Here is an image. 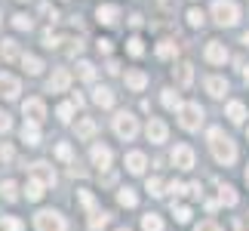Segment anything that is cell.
<instances>
[{
  "label": "cell",
  "instance_id": "cell-1",
  "mask_svg": "<svg viewBox=\"0 0 249 231\" xmlns=\"http://www.w3.org/2000/svg\"><path fill=\"white\" fill-rule=\"evenodd\" d=\"M209 148H213V157L218 160V163H225V167H231V163L237 160V145H234V142L231 139H228L225 136V133L222 130H218V127H213V130H209Z\"/></svg>",
  "mask_w": 249,
  "mask_h": 231
},
{
  "label": "cell",
  "instance_id": "cell-2",
  "mask_svg": "<svg viewBox=\"0 0 249 231\" xmlns=\"http://www.w3.org/2000/svg\"><path fill=\"white\" fill-rule=\"evenodd\" d=\"M178 123H181L188 133L200 130V127H203V108H200L197 102H185V105L178 108Z\"/></svg>",
  "mask_w": 249,
  "mask_h": 231
},
{
  "label": "cell",
  "instance_id": "cell-3",
  "mask_svg": "<svg viewBox=\"0 0 249 231\" xmlns=\"http://www.w3.org/2000/svg\"><path fill=\"white\" fill-rule=\"evenodd\" d=\"M34 228L37 231H68V222H65V216L55 213V210H40V213L34 216Z\"/></svg>",
  "mask_w": 249,
  "mask_h": 231
},
{
  "label": "cell",
  "instance_id": "cell-4",
  "mask_svg": "<svg viewBox=\"0 0 249 231\" xmlns=\"http://www.w3.org/2000/svg\"><path fill=\"white\" fill-rule=\"evenodd\" d=\"M213 16H215L218 25L231 28V25H237V19H240V9H237V3H231V0H215V3H213Z\"/></svg>",
  "mask_w": 249,
  "mask_h": 231
},
{
  "label": "cell",
  "instance_id": "cell-5",
  "mask_svg": "<svg viewBox=\"0 0 249 231\" xmlns=\"http://www.w3.org/2000/svg\"><path fill=\"white\" fill-rule=\"evenodd\" d=\"M114 133H117L120 139L132 142V139H136V133H139V120L132 117L129 111H120L117 117H114Z\"/></svg>",
  "mask_w": 249,
  "mask_h": 231
},
{
  "label": "cell",
  "instance_id": "cell-6",
  "mask_svg": "<svg viewBox=\"0 0 249 231\" xmlns=\"http://www.w3.org/2000/svg\"><path fill=\"white\" fill-rule=\"evenodd\" d=\"M22 111H25L28 123H43V120H46V105H43L40 99H28V102H22Z\"/></svg>",
  "mask_w": 249,
  "mask_h": 231
},
{
  "label": "cell",
  "instance_id": "cell-7",
  "mask_svg": "<svg viewBox=\"0 0 249 231\" xmlns=\"http://www.w3.org/2000/svg\"><path fill=\"white\" fill-rule=\"evenodd\" d=\"M68 86H71V71L68 68H55L53 77L46 80V90H50V93H65Z\"/></svg>",
  "mask_w": 249,
  "mask_h": 231
},
{
  "label": "cell",
  "instance_id": "cell-8",
  "mask_svg": "<svg viewBox=\"0 0 249 231\" xmlns=\"http://www.w3.org/2000/svg\"><path fill=\"white\" fill-rule=\"evenodd\" d=\"M31 179H37L40 185H55V173H53V167L50 163H43V160H37V163H31Z\"/></svg>",
  "mask_w": 249,
  "mask_h": 231
},
{
  "label": "cell",
  "instance_id": "cell-9",
  "mask_svg": "<svg viewBox=\"0 0 249 231\" xmlns=\"http://www.w3.org/2000/svg\"><path fill=\"white\" fill-rule=\"evenodd\" d=\"M172 163H176L178 170H191L194 167V148L191 145H176V151H172Z\"/></svg>",
  "mask_w": 249,
  "mask_h": 231
},
{
  "label": "cell",
  "instance_id": "cell-10",
  "mask_svg": "<svg viewBox=\"0 0 249 231\" xmlns=\"http://www.w3.org/2000/svg\"><path fill=\"white\" fill-rule=\"evenodd\" d=\"M148 139L151 142H154V145H160V142H166V136H169V130H166V123L163 120H160V117H151L148 120Z\"/></svg>",
  "mask_w": 249,
  "mask_h": 231
},
{
  "label": "cell",
  "instance_id": "cell-11",
  "mask_svg": "<svg viewBox=\"0 0 249 231\" xmlns=\"http://www.w3.org/2000/svg\"><path fill=\"white\" fill-rule=\"evenodd\" d=\"M206 62H213V65H225L228 62V50H225L222 40H209L206 43Z\"/></svg>",
  "mask_w": 249,
  "mask_h": 231
},
{
  "label": "cell",
  "instance_id": "cell-12",
  "mask_svg": "<svg viewBox=\"0 0 249 231\" xmlns=\"http://www.w3.org/2000/svg\"><path fill=\"white\" fill-rule=\"evenodd\" d=\"M18 93H22V86L13 74H0V96L3 99H18Z\"/></svg>",
  "mask_w": 249,
  "mask_h": 231
},
{
  "label": "cell",
  "instance_id": "cell-13",
  "mask_svg": "<svg viewBox=\"0 0 249 231\" xmlns=\"http://www.w3.org/2000/svg\"><path fill=\"white\" fill-rule=\"evenodd\" d=\"M95 19H99L102 25H114V22L120 19V9L114 6V3H105V6H99V9H95Z\"/></svg>",
  "mask_w": 249,
  "mask_h": 231
},
{
  "label": "cell",
  "instance_id": "cell-14",
  "mask_svg": "<svg viewBox=\"0 0 249 231\" xmlns=\"http://www.w3.org/2000/svg\"><path fill=\"white\" fill-rule=\"evenodd\" d=\"M191 80H194V65H191V62H178L176 65V83L178 86H191Z\"/></svg>",
  "mask_w": 249,
  "mask_h": 231
},
{
  "label": "cell",
  "instance_id": "cell-15",
  "mask_svg": "<svg viewBox=\"0 0 249 231\" xmlns=\"http://www.w3.org/2000/svg\"><path fill=\"white\" fill-rule=\"evenodd\" d=\"M206 93L209 96H215V99H222V96L228 93V80H225V77H206Z\"/></svg>",
  "mask_w": 249,
  "mask_h": 231
},
{
  "label": "cell",
  "instance_id": "cell-16",
  "mask_svg": "<svg viewBox=\"0 0 249 231\" xmlns=\"http://www.w3.org/2000/svg\"><path fill=\"white\" fill-rule=\"evenodd\" d=\"M145 167H148V160H145V154H142V151H129L126 154V170L129 173H136V176H139V173H145Z\"/></svg>",
  "mask_w": 249,
  "mask_h": 231
},
{
  "label": "cell",
  "instance_id": "cell-17",
  "mask_svg": "<svg viewBox=\"0 0 249 231\" xmlns=\"http://www.w3.org/2000/svg\"><path fill=\"white\" fill-rule=\"evenodd\" d=\"M92 102L99 105V108H111V105H114V93L108 90V86H95V90H92Z\"/></svg>",
  "mask_w": 249,
  "mask_h": 231
},
{
  "label": "cell",
  "instance_id": "cell-18",
  "mask_svg": "<svg viewBox=\"0 0 249 231\" xmlns=\"http://www.w3.org/2000/svg\"><path fill=\"white\" fill-rule=\"evenodd\" d=\"M92 163H95V167H102V170H108L111 167V148L92 145Z\"/></svg>",
  "mask_w": 249,
  "mask_h": 231
},
{
  "label": "cell",
  "instance_id": "cell-19",
  "mask_svg": "<svg viewBox=\"0 0 249 231\" xmlns=\"http://www.w3.org/2000/svg\"><path fill=\"white\" fill-rule=\"evenodd\" d=\"M126 86H129V90H136V93H142L148 86V74L145 71H126Z\"/></svg>",
  "mask_w": 249,
  "mask_h": 231
},
{
  "label": "cell",
  "instance_id": "cell-20",
  "mask_svg": "<svg viewBox=\"0 0 249 231\" xmlns=\"http://www.w3.org/2000/svg\"><path fill=\"white\" fill-rule=\"evenodd\" d=\"M22 142H28V145H40V130H37V123H25L22 127Z\"/></svg>",
  "mask_w": 249,
  "mask_h": 231
},
{
  "label": "cell",
  "instance_id": "cell-21",
  "mask_svg": "<svg viewBox=\"0 0 249 231\" xmlns=\"http://www.w3.org/2000/svg\"><path fill=\"white\" fill-rule=\"evenodd\" d=\"M0 197H3V200H9V204H13V200H18V185H16L13 179L0 182Z\"/></svg>",
  "mask_w": 249,
  "mask_h": 231
},
{
  "label": "cell",
  "instance_id": "cell-22",
  "mask_svg": "<svg viewBox=\"0 0 249 231\" xmlns=\"http://www.w3.org/2000/svg\"><path fill=\"white\" fill-rule=\"evenodd\" d=\"M228 117H231V123H243L246 105H243V102H228Z\"/></svg>",
  "mask_w": 249,
  "mask_h": 231
},
{
  "label": "cell",
  "instance_id": "cell-23",
  "mask_svg": "<svg viewBox=\"0 0 249 231\" xmlns=\"http://www.w3.org/2000/svg\"><path fill=\"white\" fill-rule=\"evenodd\" d=\"M142 231H163V219H160L157 213L142 216Z\"/></svg>",
  "mask_w": 249,
  "mask_h": 231
},
{
  "label": "cell",
  "instance_id": "cell-24",
  "mask_svg": "<svg viewBox=\"0 0 249 231\" xmlns=\"http://www.w3.org/2000/svg\"><path fill=\"white\" fill-rule=\"evenodd\" d=\"M22 68H25L28 74H40V71H43V62L37 59V56H28V53H25V56H22Z\"/></svg>",
  "mask_w": 249,
  "mask_h": 231
},
{
  "label": "cell",
  "instance_id": "cell-25",
  "mask_svg": "<svg viewBox=\"0 0 249 231\" xmlns=\"http://www.w3.org/2000/svg\"><path fill=\"white\" fill-rule=\"evenodd\" d=\"M218 204L234 207V204H237V191H234L231 185H222V188H218Z\"/></svg>",
  "mask_w": 249,
  "mask_h": 231
},
{
  "label": "cell",
  "instance_id": "cell-26",
  "mask_svg": "<svg viewBox=\"0 0 249 231\" xmlns=\"http://www.w3.org/2000/svg\"><path fill=\"white\" fill-rule=\"evenodd\" d=\"M0 53H3L6 62H16L18 59V43L16 40H3V43H0Z\"/></svg>",
  "mask_w": 249,
  "mask_h": 231
},
{
  "label": "cell",
  "instance_id": "cell-27",
  "mask_svg": "<svg viewBox=\"0 0 249 231\" xmlns=\"http://www.w3.org/2000/svg\"><path fill=\"white\" fill-rule=\"evenodd\" d=\"M77 136H80V139H92V136H95V120L83 117V120L77 123Z\"/></svg>",
  "mask_w": 249,
  "mask_h": 231
},
{
  "label": "cell",
  "instance_id": "cell-28",
  "mask_svg": "<svg viewBox=\"0 0 249 231\" xmlns=\"http://www.w3.org/2000/svg\"><path fill=\"white\" fill-rule=\"evenodd\" d=\"M117 200H120V207H136L139 204V197H136V191H132V188H120V194H117Z\"/></svg>",
  "mask_w": 249,
  "mask_h": 231
},
{
  "label": "cell",
  "instance_id": "cell-29",
  "mask_svg": "<svg viewBox=\"0 0 249 231\" xmlns=\"http://www.w3.org/2000/svg\"><path fill=\"white\" fill-rule=\"evenodd\" d=\"M43 188H46V185H40L37 179H31V182H28V188H25L28 200H40V197H43Z\"/></svg>",
  "mask_w": 249,
  "mask_h": 231
},
{
  "label": "cell",
  "instance_id": "cell-30",
  "mask_svg": "<svg viewBox=\"0 0 249 231\" xmlns=\"http://www.w3.org/2000/svg\"><path fill=\"white\" fill-rule=\"evenodd\" d=\"M176 53H178V43H172V40H163V43L157 46V56H160V59H172Z\"/></svg>",
  "mask_w": 249,
  "mask_h": 231
},
{
  "label": "cell",
  "instance_id": "cell-31",
  "mask_svg": "<svg viewBox=\"0 0 249 231\" xmlns=\"http://www.w3.org/2000/svg\"><path fill=\"white\" fill-rule=\"evenodd\" d=\"M160 99H163V105H166V108H181V99H178V93L176 90H163V96H160Z\"/></svg>",
  "mask_w": 249,
  "mask_h": 231
},
{
  "label": "cell",
  "instance_id": "cell-32",
  "mask_svg": "<svg viewBox=\"0 0 249 231\" xmlns=\"http://www.w3.org/2000/svg\"><path fill=\"white\" fill-rule=\"evenodd\" d=\"M126 50H129V56H142V53H145V40H142V37H129Z\"/></svg>",
  "mask_w": 249,
  "mask_h": 231
},
{
  "label": "cell",
  "instance_id": "cell-33",
  "mask_svg": "<svg viewBox=\"0 0 249 231\" xmlns=\"http://www.w3.org/2000/svg\"><path fill=\"white\" fill-rule=\"evenodd\" d=\"M188 22H191V25H194V28H200V25H203V22H206V16H203V9H197V6H191V9H188Z\"/></svg>",
  "mask_w": 249,
  "mask_h": 231
},
{
  "label": "cell",
  "instance_id": "cell-34",
  "mask_svg": "<svg viewBox=\"0 0 249 231\" xmlns=\"http://www.w3.org/2000/svg\"><path fill=\"white\" fill-rule=\"evenodd\" d=\"M105 225H108V213H92V219H89V231H102Z\"/></svg>",
  "mask_w": 249,
  "mask_h": 231
},
{
  "label": "cell",
  "instance_id": "cell-35",
  "mask_svg": "<svg viewBox=\"0 0 249 231\" xmlns=\"http://www.w3.org/2000/svg\"><path fill=\"white\" fill-rule=\"evenodd\" d=\"M13 25L18 28V31H31V25H34V22H31V19H28L25 13H16V16H13Z\"/></svg>",
  "mask_w": 249,
  "mask_h": 231
},
{
  "label": "cell",
  "instance_id": "cell-36",
  "mask_svg": "<svg viewBox=\"0 0 249 231\" xmlns=\"http://www.w3.org/2000/svg\"><path fill=\"white\" fill-rule=\"evenodd\" d=\"M55 157H59V160H65V163H71L74 151H71V145H68V142H62V145H55Z\"/></svg>",
  "mask_w": 249,
  "mask_h": 231
},
{
  "label": "cell",
  "instance_id": "cell-37",
  "mask_svg": "<svg viewBox=\"0 0 249 231\" xmlns=\"http://www.w3.org/2000/svg\"><path fill=\"white\" fill-rule=\"evenodd\" d=\"M0 228H3V231H22L25 225L18 222V219H13V216H3V219H0Z\"/></svg>",
  "mask_w": 249,
  "mask_h": 231
},
{
  "label": "cell",
  "instance_id": "cell-38",
  "mask_svg": "<svg viewBox=\"0 0 249 231\" xmlns=\"http://www.w3.org/2000/svg\"><path fill=\"white\" fill-rule=\"evenodd\" d=\"M77 74H80V80H92V77H95V68H92L89 62H80V65H77Z\"/></svg>",
  "mask_w": 249,
  "mask_h": 231
},
{
  "label": "cell",
  "instance_id": "cell-39",
  "mask_svg": "<svg viewBox=\"0 0 249 231\" xmlns=\"http://www.w3.org/2000/svg\"><path fill=\"white\" fill-rule=\"evenodd\" d=\"M59 43H62V37H59V34H53V31H46V34H43V46H46V50H55Z\"/></svg>",
  "mask_w": 249,
  "mask_h": 231
},
{
  "label": "cell",
  "instance_id": "cell-40",
  "mask_svg": "<svg viewBox=\"0 0 249 231\" xmlns=\"http://www.w3.org/2000/svg\"><path fill=\"white\" fill-rule=\"evenodd\" d=\"M148 194L160 197V194H163V182H160V179H148Z\"/></svg>",
  "mask_w": 249,
  "mask_h": 231
},
{
  "label": "cell",
  "instance_id": "cell-41",
  "mask_svg": "<svg viewBox=\"0 0 249 231\" xmlns=\"http://www.w3.org/2000/svg\"><path fill=\"white\" fill-rule=\"evenodd\" d=\"M172 210H176V222H181V225L191 222V210L188 207H172Z\"/></svg>",
  "mask_w": 249,
  "mask_h": 231
},
{
  "label": "cell",
  "instance_id": "cell-42",
  "mask_svg": "<svg viewBox=\"0 0 249 231\" xmlns=\"http://www.w3.org/2000/svg\"><path fill=\"white\" fill-rule=\"evenodd\" d=\"M71 114H74V105H68V102L59 105V120H62V123H68V120H71Z\"/></svg>",
  "mask_w": 249,
  "mask_h": 231
},
{
  "label": "cell",
  "instance_id": "cell-43",
  "mask_svg": "<svg viewBox=\"0 0 249 231\" xmlns=\"http://www.w3.org/2000/svg\"><path fill=\"white\" fill-rule=\"evenodd\" d=\"M16 157V151H13V145H6V142H3V145H0V160H3V163H9V160H13Z\"/></svg>",
  "mask_w": 249,
  "mask_h": 231
},
{
  "label": "cell",
  "instance_id": "cell-44",
  "mask_svg": "<svg viewBox=\"0 0 249 231\" xmlns=\"http://www.w3.org/2000/svg\"><path fill=\"white\" fill-rule=\"evenodd\" d=\"M9 130H13V117L6 111H0V133H9Z\"/></svg>",
  "mask_w": 249,
  "mask_h": 231
},
{
  "label": "cell",
  "instance_id": "cell-45",
  "mask_svg": "<svg viewBox=\"0 0 249 231\" xmlns=\"http://www.w3.org/2000/svg\"><path fill=\"white\" fill-rule=\"evenodd\" d=\"M80 204H83L86 210H95V200H92V194H89V191H80Z\"/></svg>",
  "mask_w": 249,
  "mask_h": 231
},
{
  "label": "cell",
  "instance_id": "cell-46",
  "mask_svg": "<svg viewBox=\"0 0 249 231\" xmlns=\"http://www.w3.org/2000/svg\"><path fill=\"white\" fill-rule=\"evenodd\" d=\"M194 231H222V228H218L215 222H209V219H206V222H200V225H197Z\"/></svg>",
  "mask_w": 249,
  "mask_h": 231
},
{
  "label": "cell",
  "instance_id": "cell-47",
  "mask_svg": "<svg viewBox=\"0 0 249 231\" xmlns=\"http://www.w3.org/2000/svg\"><path fill=\"white\" fill-rule=\"evenodd\" d=\"M169 191H172L176 197H181V194H185V185H181V182H172V185H169Z\"/></svg>",
  "mask_w": 249,
  "mask_h": 231
},
{
  "label": "cell",
  "instance_id": "cell-48",
  "mask_svg": "<svg viewBox=\"0 0 249 231\" xmlns=\"http://www.w3.org/2000/svg\"><path fill=\"white\" fill-rule=\"evenodd\" d=\"M71 43H74V46H71L68 53H71V56H80V53H83V43H80V40H71Z\"/></svg>",
  "mask_w": 249,
  "mask_h": 231
},
{
  "label": "cell",
  "instance_id": "cell-49",
  "mask_svg": "<svg viewBox=\"0 0 249 231\" xmlns=\"http://www.w3.org/2000/svg\"><path fill=\"white\" fill-rule=\"evenodd\" d=\"M99 50L102 53H111V40H108V37H102V40H99Z\"/></svg>",
  "mask_w": 249,
  "mask_h": 231
},
{
  "label": "cell",
  "instance_id": "cell-50",
  "mask_svg": "<svg viewBox=\"0 0 249 231\" xmlns=\"http://www.w3.org/2000/svg\"><path fill=\"white\" fill-rule=\"evenodd\" d=\"M117 71H120V62L111 59V62H108V74H117Z\"/></svg>",
  "mask_w": 249,
  "mask_h": 231
},
{
  "label": "cell",
  "instance_id": "cell-51",
  "mask_svg": "<svg viewBox=\"0 0 249 231\" xmlns=\"http://www.w3.org/2000/svg\"><path fill=\"white\" fill-rule=\"evenodd\" d=\"M129 25H132V28H142V16H139V13L129 16Z\"/></svg>",
  "mask_w": 249,
  "mask_h": 231
},
{
  "label": "cell",
  "instance_id": "cell-52",
  "mask_svg": "<svg viewBox=\"0 0 249 231\" xmlns=\"http://www.w3.org/2000/svg\"><path fill=\"white\" fill-rule=\"evenodd\" d=\"M234 231H249V225L243 222V219H237V222H234Z\"/></svg>",
  "mask_w": 249,
  "mask_h": 231
},
{
  "label": "cell",
  "instance_id": "cell-53",
  "mask_svg": "<svg viewBox=\"0 0 249 231\" xmlns=\"http://www.w3.org/2000/svg\"><path fill=\"white\" fill-rule=\"evenodd\" d=\"M160 3H163L166 9H172V0H160Z\"/></svg>",
  "mask_w": 249,
  "mask_h": 231
},
{
  "label": "cell",
  "instance_id": "cell-54",
  "mask_svg": "<svg viewBox=\"0 0 249 231\" xmlns=\"http://www.w3.org/2000/svg\"><path fill=\"white\" fill-rule=\"evenodd\" d=\"M243 46H249V31H246V34H243Z\"/></svg>",
  "mask_w": 249,
  "mask_h": 231
},
{
  "label": "cell",
  "instance_id": "cell-55",
  "mask_svg": "<svg viewBox=\"0 0 249 231\" xmlns=\"http://www.w3.org/2000/svg\"><path fill=\"white\" fill-rule=\"evenodd\" d=\"M243 77H246V80H249V68H246V71H243Z\"/></svg>",
  "mask_w": 249,
  "mask_h": 231
},
{
  "label": "cell",
  "instance_id": "cell-56",
  "mask_svg": "<svg viewBox=\"0 0 249 231\" xmlns=\"http://www.w3.org/2000/svg\"><path fill=\"white\" fill-rule=\"evenodd\" d=\"M117 231H129V228H117Z\"/></svg>",
  "mask_w": 249,
  "mask_h": 231
},
{
  "label": "cell",
  "instance_id": "cell-57",
  "mask_svg": "<svg viewBox=\"0 0 249 231\" xmlns=\"http://www.w3.org/2000/svg\"><path fill=\"white\" fill-rule=\"evenodd\" d=\"M246 182H249V170H246Z\"/></svg>",
  "mask_w": 249,
  "mask_h": 231
},
{
  "label": "cell",
  "instance_id": "cell-58",
  "mask_svg": "<svg viewBox=\"0 0 249 231\" xmlns=\"http://www.w3.org/2000/svg\"><path fill=\"white\" fill-rule=\"evenodd\" d=\"M246 136H249V130H246Z\"/></svg>",
  "mask_w": 249,
  "mask_h": 231
}]
</instances>
